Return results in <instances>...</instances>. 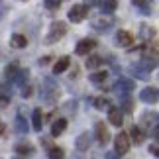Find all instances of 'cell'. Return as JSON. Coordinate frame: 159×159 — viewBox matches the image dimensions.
<instances>
[{
  "mask_svg": "<svg viewBox=\"0 0 159 159\" xmlns=\"http://www.w3.org/2000/svg\"><path fill=\"white\" fill-rule=\"evenodd\" d=\"M124 110H128V112L132 110V100L130 98H124Z\"/></svg>",
  "mask_w": 159,
  "mask_h": 159,
  "instance_id": "obj_34",
  "label": "cell"
},
{
  "mask_svg": "<svg viewBox=\"0 0 159 159\" xmlns=\"http://www.w3.org/2000/svg\"><path fill=\"white\" fill-rule=\"evenodd\" d=\"M114 90L118 94H128L134 90V81H130V79H120L118 83L114 84Z\"/></svg>",
  "mask_w": 159,
  "mask_h": 159,
  "instance_id": "obj_9",
  "label": "cell"
},
{
  "mask_svg": "<svg viewBox=\"0 0 159 159\" xmlns=\"http://www.w3.org/2000/svg\"><path fill=\"white\" fill-rule=\"evenodd\" d=\"M26 81H28V69H20V71H18V75H16V79H14V83L24 84Z\"/></svg>",
  "mask_w": 159,
  "mask_h": 159,
  "instance_id": "obj_30",
  "label": "cell"
},
{
  "mask_svg": "<svg viewBox=\"0 0 159 159\" xmlns=\"http://www.w3.org/2000/svg\"><path fill=\"white\" fill-rule=\"evenodd\" d=\"M87 14H89V8L84 4H75L73 8L69 10V20L73 22V24H79V22H83L84 18H87Z\"/></svg>",
  "mask_w": 159,
  "mask_h": 159,
  "instance_id": "obj_5",
  "label": "cell"
},
{
  "mask_svg": "<svg viewBox=\"0 0 159 159\" xmlns=\"http://www.w3.org/2000/svg\"><path fill=\"white\" fill-rule=\"evenodd\" d=\"M142 124H145V126H159V114L157 112H145L143 116H142Z\"/></svg>",
  "mask_w": 159,
  "mask_h": 159,
  "instance_id": "obj_18",
  "label": "cell"
},
{
  "mask_svg": "<svg viewBox=\"0 0 159 159\" xmlns=\"http://www.w3.org/2000/svg\"><path fill=\"white\" fill-rule=\"evenodd\" d=\"M130 71H132L138 79H143V81H145V79H149V71H148V69H143L142 65H132V67H130Z\"/></svg>",
  "mask_w": 159,
  "mask_h": 159,
  "instance_id": "obj_23",
  "label": "cell"
},
{
  "mask_svg": "<svg viewBox=\"0 0 159 159\" xmlns=\"http://www.w3.org/2000/svg\"><path fill=\"white\" fill-rule=\"evenodd\" d=\"M32 126L35 132H41V128H43V114H41L39 108H35L32 114Z\"/></svg>",
  "mask_w": 159,
  "mask_h": 159,
  "instance_id": "obj_17",
  "label": "cell"
},
{
  "mask_svg": "<svg viewBox=\"0 0 159 159\" xmlns=\"http://www.w3.org/2000/svg\"><path fill=\"white\" fill-rule=\"evenodd\" d=\"M16 153L18 155H26V157H30V155H34L35 153V148L30 142H20V143H16Z\"/></svg>",
  "mask_w": 159,
  "mask_h": 159,
  "instance_id": "obj_13",
  "label": "cell"
},
{
  "mask_svg": "<svg viewBox=\"0 0 159 159\" xmlns=\"http://www.w3.org/2000/svg\"><path fill=\"white\" fill-rule=\"evenodd\" d=\"M65 34H67V24L65 22H53L51 28H49V34H47V38H45V41H47V43H55V41H59Z\"/></svg>",
  "mask_w": 159,
  "mask_h": 159,
  "instance_id": "obj_2",
  "label": "cell"
},
{
  "mask_svg": "<svg viewBox=\"0 0 159 159\" xmlns=\"http://www.w3.org/2000/svg\"><path fill=\"white\" fill-rule=\"evenodd\" d=\"M108 120H110V124L112 126H122L124 124V112H122L120 108H110L108 110Z\"/></svg>",
  "mask_w": 159,
  "mask_h": 159,
  "instance_id": "obj_12",
  "label": "cell"
},
{
  "mask_svg": "<svg viewBox=\"0 0 159 159\" xmlns=\"http://www.w3.org/2000/svg\"><path fill=\"white\" fill-rule=\"evenodd\" d=\"M94 134H96V139H98L100 145H106L110 142V132H108V128L104 126V122H96Z\"/></svg>",
  "mask_w": 159,
  "mask_h": 159,
  "instance_id": "obj_7",
  "label": "cell"
},
{
  "mask_svg": "<svg viewBox=\"0 0 159 159\" xmlns=\"http://www.w3.org/2000/svg\"><path fill=\"white\" fill-rule=\"evenodd\" d=\"M61 2H63V0H45V8L47 10H57L61 6Z\"/></svg>",
  "mask_w": 159,
  "mask_h": 159,
  "instance_id": "obj_32",
  "label": "cell"
},
{
  "mask_svg": "<svg viewBox=\"0 0 159 159\" xmlns=\"http://www.w3.org/2000/svg\"><path fill=\"white\" fill-rule=\"evenodd\" d=\"M87 4H89V6H93V4H96V0H87Z\"/></svg>",
  "mask_w": 159,
  "mask_h": 159,
  "instance_id": "obj_39",
  "label": "cell"
},
{
  "mask_svg": "<svg viewBox=\"0 0 159 159\" xmlns=\"http://www.w3.org/2000/svg\"><path fill=\"white\" fill-rule=\"evenodd\" d=\"M94 47H96V41L94 39H81L77 43V49L75 51H77V55H89Z\"/></svg>",
  "mask_w": 159,
  "mask_h": 159,
  "instance_id": "obj_8",
  "label": "cell"
},
{
  "mask_svg": "<svg viewBox=\"0 0 159 159\" xmlns=\"http://www.w3.org/2000/svg\"><path fill=\"white\" fill-rule=\"evenodd\" d=\"M153 138H155V142H159V126L153 128Z\"/></svg>",
  "mask_w": 159,
  "mask_h": 159,
  "instance_id": "obj_36",
  "label": "cell"
},
{
  "mask_svg": "<svg viewBox=\"0 0 159 159\" xmlns=\"http://www.w3.org/2000/svg\"><path fill=\"white\" fill-rule=\"evenodd\" d=\"M22 96L24 98H30V96H32V87H30V84H26V87L22 89Z\"/></svg>",
  "mask_w": 159,
  "mask_h": 159,
  "instance_id": "obj_33",
  "label": "cell"
},
{
  "mask_svg": "<svg viewBox=\"0 0 159 159\" xmlns=\"http://www.w3.org/2000/svg\"><path fill=\"white\" fill-rule=\"evenodd\" d=\"M69 65H71V59H69V57H61L57 63L53 65V73H55V75H59V73H65L67 69H69Z\"/></svg>",
  "mask_w": 159,
  "mask_h": 159,
  "instance_id": "obj_19",
  "label": "cell"
},
{
  "mask_svg": "<svg viewBox=\"0 0 159 159\" xmlns=\"http://www.w3.org/2000/svg\"><path fill=\"white\" fill-rule=\"evenodd\" d=\"M75 145H77V149H79V151H87V149H89V145H90V136H89V134H81V136L77 138Z\"/></svg>",
  "mask_w": 159,
  "mask_h": 159,
  "instance_id": "obj_21",
  "label": "cell"
},
{
  "mask_svg": "<svg viewBox=\"0 0 159 159\" xmlns=\"http://www.w3.org/2000/svg\"><path fill=\"white\" fill-rule=\"evenodd\" d=\"M114 148H116V153H120V155L128 153L130 151V136L126 132H120L114 139Z\"/></svg>",
  "mask_w": 159,
  "mask_h": 159,
  "instance_id": "obj_4",
  "label": "cell"
},
{
  "mask_svg": "<svg viewBox=\"0 0 159 159\" xmlns=\"http://www.w3.org/2000/svg\"><path fill=\"white\" fill-rule=\"evenodd\" d=\"M130 142H134V143H143V139H145V134L142 132V128H138V126H134L132 130H130Z\"/></svg>",
  "mask_w": 159,
  "mask_h": 159,
  "instance_id": "obj_20",
  "label": "cell"
},
{
  "mask_svg": "<svg viewBox=\"0 0 159 159\" xmlns=\"http://www.w3.org/2000/svg\"><path fill=\"white\" fill-rule=\"evenodd\" d=\"M134 6L142 10V14H151V0H134Z\"/></svg>",
  "mask_w": 159,
  "mask_h": 159,
  "instance_id": "obj_25",
  "label": "cell"
},
{
  "mask_svg": "<svg viewBox=\"0 0 159 159\" xmlns=\"http://www.w3.org/2000/svg\"><path fill=\"white\" fill-rule=\"evenodd\" d=\"M102 10L104 12H114L116 10V0H102Z\"/></svg>",
  "mask_w": 159,
  "mask_h": 159,
  "instance_id": "obj_31",
  "label": "cell"
},
{
  "mask_svg": "<svg viewBox=\"0 0 159 159\" xmlns=\"http://www.w3.org/2000/svg\"><path fill=\"white\" fill-rule=\"evenodd\" d=\"M112 18L110 16H100V18H96V20L93 22V28L94 30H98V32H106V30L112 28Z\"/></svg>",
  "mask_w": 159,
  "mask_h": 159,
  "instance_id": "obj_11",
  "label": "cell"
},
{
  "mask_svg": "<svg viewBox=\"0 0 159 159\" xmlns=\"http://www.w3.org/2000/svg\"><path fill=\"white\" fill-rule=\"evenodd\" d=\"M65 130H67V120H65V118H59V120H55L53 126H51V136L57 138V136H61Z\"/></svg>",
  "mask_w": 159,
  "mask_h": 159,
  "instance_id": "obj_14",
  "label": "cell"
},
{
  "mask_svg": "<svg viewBox=\"0 0 159 159\" xmlns=\"http://www.w3.org/2000/svg\"><path fill=\"white\" fill-rule=\"evenodd\" d=\"M104 63V61H102V57L100 55H89V59H87V67L90 71H94V69H98V67Z\"/></svg>",
  "mask_w": 159,
  "mask_h": 159,
  "instance_id": "obj_22",
  "label": "cell"
},
{
  "mask_svg": "<svg viewBox=\"0 0 159 159\" xmlns=\"http://www.w3.org/2000/svg\"><path fill=\"white\" fill-rule=\"evenodd\" d=\"M41 98L45 102H55L59 98V87L57 83L51 81V79H45L43 81V87H41Z\"/></svg>",
  "mask_w": 159,
  "mask_h": 159,
  "instance_id": "obj_1",
  "label": "cell"
},
{
  "mask_svg": "<svg viewBox=\"0 0 159 159\" xmlns=\"http://www.w3.org/2000/svg\"><path fill=\"white\" fill-rule=\"evenodd\" d=\"M47 157L49 159H65V151L61 148H57V145H53V148L47 149Z\"/></svg>",
  "mask_w": 159,
  "mask_h": 159,
  "instance_id": "obj_27",
  "label": "cell"
},
{
  "mask_svg": "<svg viewBox=\"0 0 159 159\" xmlns=\"http://www.w3.org/2000/svg\"><path fill=\"white\" fill-rule=\"evenodd\" d=\"M143 67V69L148 71H153L155 67H159V51L157 49H145L143 55H142V63H139Z\"/></svg>",
  "mask_w": 159,
  "mask_h": 159,
  "instance_id": "obj_3",
  "label": "cell"
},
{
  "mask_svg": "<svg viewBox=\"0 0 159 159\" xmlns=\"http://www.w3.org/2000/svg\"><path fill=\"white\" fill-rule=\"evenodd\" d=\"M16 132L18 134H28V122L22 114L16 116Z\"/></svg>",
  "mask_w": 159,
  "mask_h": 159,
  "instance_id": "obj_26",
  "label": "cell"
},
{
  "mask_svg": "<svg viewBox=\"0 0 159 159\" xmlns=\"http://www.w3.org/2000/svg\"><path fill=\"white\" fill-rule=\"evenodd\" d=\"M8 104V96H0V108H4Z\"/></svg>",
  "mask_w": 159,
  "mask_h": 159,
  "instance_id": "obj_35",
  "label": "cell"
},
{
  "mask_svg": "<svg viewBox=\"0 0 159 159\" xmlns=\"http://www.w3.org/2000/svg\"><path fill=\"white\" fill-rule=\"evenodd\" d=\"M14 159H22V157H14Z\"/></svg>",
  "mask_w": 159,
  "mask_h": 159,
  "instance_id": "obj_40",
  "label": "cell"
},
{
  "mask_svg": "<svg viewBox=\"0 0 159 159\" xmlns=\"http://www.w3.org/2000/svg\"><path fill=\"white\" fill-rule=\"evenodd\" d=\"M94 106L98 108V110H110V108H112V104H110V100H108V98H104V96L96 98V100H94Z\"/></svg>",
  "mask_w": 159,
  "mask_h": 159,
  "instance_id": "obj_29",
  "label": "cell"
},
{
  "mask_svg": "<svg viewBox=\"0 0 159 159\" xmlns=\"http://www.w3.org/2000/svg\"><path fill=\"white\" fill-rule=\"evenodd\" d=\"M139 98L145 104H155V102H159V89L157 87H145L139 93Z\"/></svg>",
  "mask_w": 159,
  "mask_h": 159,
  "instance_id": "obj_6",
  "label": "cell"
},
{
  "mask_svg": "<svg viewBox=\"0 0 159 159\" xmlns=\"http://www.w3.org/2000/svg\"><path fill=\"white\" fill-rule=\"evenodd\" d=\"M116 43L120 47H130L134 43V35L130 32H126V30H120V32L116 34Z\"/></svg>",
  "mask_w": 159,
  "mask_h": 159,
  "instance_id": "obj_10",
  "label": "cell"
},
{
  "mask_svg": "<svg viewBox=\"0 0 159 159\" xmlns=\"http://www.w3.org/2000/svg\"><path fill=\"white\" fill-rule=\"evenodd\" d=\"M18 71H20V67H18L16 63H12V65H8V67H6V71H4V77L8 79V81H14V79H16V75H18Z\"/></svg>",
  "mask_w": 159,
  "mask_h": 159,
  "instance_id": "obj_28",
  "label": "cell"
},
{
  "mask_svg": "<svg viewBox=\"0 0 159 159\" xmlns=\"http://www.w3.org/2000/svg\"><path fill=\"white\" fill-rule=\"evenodd\" d=\"M10 45L14 47V49H24V47L28 45L26 35H22V34H14V35L10 38Z\"/></svg>",
  "mask_w": 159,
  "mask_h": 159,
  "instance_id": "obj_15",
  "label": "cell"
},
{
  "mask_svg": "<svg viewBox=\"0 0 159 159\" xmlns=\"http://www.w3.org/2000/svg\"><path fill=\"white\" fill-rule=\"evenodd\" d=\"M149 151H151L155 157H159V148H155V145H153V148H149Z\"/></svg>",
  "mask_w": 159,
  "mask_h": 159,
  "instance_id": "obj_37",
  "label": "cell"
},
{
  "mask_svg": "<svg viewBox=\"0 0 159 159\" xmlns=\"http://www.w3.org/2000/svg\"><path fill=\"white\" fill-rule=\"evenodd\" d=\"M155 28L153 26H148V24H142V28H139V38L145 39V41H149V39H153L155 38Z\"/></svg>",
  "mask_w": 159,
  "mask_h": 159,
  "instance_id": "obj_16",
  "label": "cell"
},
{
  "mask_svg": "<svg viewBox=\"0 0 159 159\" xmlns=\"http://www.w3.org/2000/svg\"><path fill=\"white\" fill-rule=\"evenodd\" d=\"M4 134H6V126L2 124V122H0V138H2V136H4Z\"/></svg>",
  "mask_w": 159,
  "mask_h": 159,
  "instance_id": "obj_38",
  "label": "cell"
},
{
  "mask_svg": "<svg viewBox=\"0 0 159 159\" xmlns=\"http://www.w3.org/2000/svg\"><path fill=\"white\" fill-rule=\"evenodd\" d=\"M89 79H90V81H93L94 84H102V83H104L106 79H108V71H94Z\"/></svg>",
  "mask_w": 159,
  "mask_h": 159,
  "instance_id": "obj_24",
  "label": "cell"
}]
</instances>
